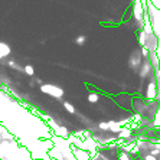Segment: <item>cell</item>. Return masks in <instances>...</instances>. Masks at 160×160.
<instances>
[{"label":"cell","mask_w":160,"mask_h":160,"mask_svg":"<svg viewBox=\"0 0 160 160\" xmlns=\"http://www.w3.org/2000/svg\"><path fill=\"white\" fill-rule=\"evenodd\" d=\"M128 136H130V130H128V128H124V130L120 131V137H121V138H125V137H128Z\"/></svg>","instance_id":"obj_7"},{"label":"cell","mask_w":160,"mask_h":160,"mask_svg":"<svg viewBox=\"0 0 160 160\" xmlns=\"http://www.w3.org/2000/svg\"><path fill=\"white\" fill-rule=\"evenodd\" d=\"M41 91L43 92V94H48V95H51V97H54V98H62L64 97V89L62 88H59V87H56V85H52V84H41Z\"/></svg>","instance_id":"obj_1"},{"label":"cell","mask_w":160,"mask_h":160,"mask_svg":"<svg viewBox=\"0 0 160 160\" xmlns=\"http://www.w3.org/2000/svg\"><path fill=\"white\" fill-rule=\"evenodd\" d=\"M56 133L61 134L62 137H68V131H66V128L64 130V127H61V130H56Z\"/></svg>","instance_id":"obj_8"},{"label":"cell","mask_w":160,"mask_h":160,"mask_svg":"<svg viewBox=\"0 0 160 160\" xmlns=\"http://www.w3.org/2000/svg\"><path fill=\"white\" fill-rule=\"evenodd\" d=\"M10 55V46L5 42H0V59H3Z\"/></svg>","instance_id":"obj_2"},{"label":"cell","mask_w":160,"mask_h":160,"mask_svg":"<svg viewBox=\"0 0 160 160\" xmlns=\"http://www.w3.org/2000/svg\"><path fill=\"white\" fill-rule=\"evenodd\" d=\"M120 160H128L127 154H125V153H121V154H120Z\"/></svg>","instance_id":"obj_12"},{"label":"cell","mask_w":160,"mask_h":160,"mask_svg":"<svg viewBox=\"0 0 160 160\" xmlns=\"http://www.w3.org/2000/svg\"><path fill=\"white\" fill-rule=\"evenodd\" d=\"M62 105L65 107V110H66L68 113H71V114H75V111H77V110H75V107H74V105H72L69 101H64V104H62Z\"/></svg>","instance_id":"obj_3"},{"label":"cell","mask_w":160,"mask_h":160,"mask_svg":"<svg viewBox=\"0 0 160 160\" xmlns=\"http://www.w3.org/2000/svg\"><path fill=\"white\" fill-rule=\"evenodd\" d=\"M100 128L101 130H110V124L108 123H100Z\"/></svg>","instance_id":"obj_10"},{"label":"cell","mask_w":160,"mask_h":160,"mask_svg":"<svg viewBox=\"0 0 160 160\" xmlns=\"http://www.w3.org/2000/svg\"><path fill=\"white\" fill-rule=\"evenodd\" d=\"M143 55L147 56V55H148V51H147V49H143Z\"/></svg>","instance_id":"obj_13"},{"label":"cell","mask_w":160,"mask_h":160,"mask_svg":"<svg viewBox=\"0 0 160 160\" xmlns=\"http://www.w3.org/2000/svg\"><path fill=\"white\" fill-rule=\"evenodd\" d=\"M108 124H110V130H111V131H120V130H121L120 124L115 123V121H108Z\"/></svg>","instance_id":"obj_4"},{"label":"cell","mask_w":160,"mask_h":160,"mask_svg":"<svg viewBox=\"0 0 160 160\" xmlns=\"http://www.w3.org/2000/svg\"><path fill=\"white\" fill-rule=\"evenodd\" d=\"M75 42H77L78 45H82V43L85 42V36H82V35H81V36H78V38L75 39Z\"/></svg>","instance_id":"obj_9"},{"label":"cell","mask_w":160,"mask_h":160,"mask_svg":"<svg viewBox=\"0 0 160 160\" xmlns=\"http://www.w3.org/2000/svg\"><path fill=\"white\" fill-rule=\"evenodd\" d=\"M23 69H25V74H26V75H31V77H33V75H35V69H33V66H32V65H26Z\"/></svg>","instance_id":"obj_5"},{"label":"cell","mask_w":160,"mask_h":160,"mask_svg":"<svg viewBox=\"0 0 160 160\" xmlns=\"http://www.w3.org/2000/svg\"><path fill=\"white\" fill-rule=\"evenodd\" d=\"M98 98H100V95H98V94H95V92L88 94V101H89V102H97V101H98Z\"/></svg>","instance_id":"obj_6"},{"label":"cell","mask_w":160,"mask_h":160,"mask_svg":"<svg viewBox=\"0 0 160 160\" xmlns=\"http://www.w3.org/2000/svg\"><path fill=\"white\" fill-rule=\"evenodd\" d=\"M9 65H10V66H13V68H18V69H20V66H19V65H18L15 61H10V62H9Z\"/></svg>","instance_id":"obj_11"}]
</instances>
